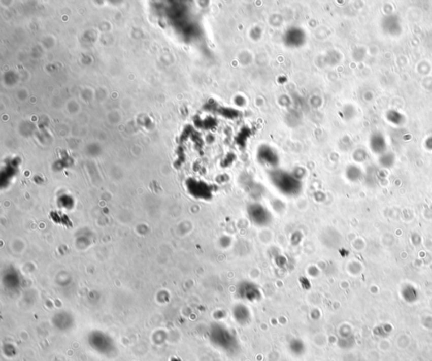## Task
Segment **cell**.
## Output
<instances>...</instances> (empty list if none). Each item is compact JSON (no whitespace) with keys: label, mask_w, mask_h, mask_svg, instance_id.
<instances>
[{"label":"cell","mask_w":432,"mask_h":361,"mask_svg":"<svg viewBox=\"0 0 432 361\" xmlns=\"http://www.w3.org/2000/svg\"><path fill=\"white\" fill-rule=\"evenodd\" d=\"M272 179L275 187L285 195L293 196L300 191V182L288 173L275 172V174H273Z\"/></svg>","instance_id":"cell-1"},{"label":"cell","mask_w":432,"mask_h":361,"mask_svg":"<svg viewBox=\"0 0 432 361\" xmlns=\"http://www.w3.org/2000/svg\"><path fill=\"white\" fill-rule=\"evenodd\" d=\"M247 214L252 223L258 226H265L271 221V214L268 209L258 204L250 205Z\"/></svg>","instance_id":"cell-2"}]
</instances>
